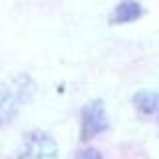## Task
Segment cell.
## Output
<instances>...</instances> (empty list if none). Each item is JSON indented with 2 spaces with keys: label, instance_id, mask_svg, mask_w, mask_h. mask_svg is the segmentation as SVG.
<instances>
[{
  "label": "cell",
  "instance_id": "6da1fadb",
  "mask_svg": "<svg viewBox=\"0 0 159 159\" xmlns=\"http://www.w3.org/2000/svg\"><path fill=\"white\" fill-rule=\"evenodd\" d=\"M111 127L103 99H89L80 109V143H89Z\"/></svg>",
  "mask_w": 159,
  "mask_h": 159
},
{
  "label": "cell",
  "instance_id": "7a4b0ae2",
  "mask_svg": "<svg viewBox=\"0 0 159 159\" xmlns=\"http://www.w3.org/2000/svg\"><path fill=\"white\" fill-rule=\"evenodd\" d=\"M60 147L52 133L44 129H30L22 137V147L16 159H58Z\"/></svg>",
  "mask_w": 159,
  "mask_h": 159
},
{
  "label": "cell",
  "instance_id": "3957f363",
  "mask_svg": "<svg viewBox=\"0 0 159 159\" xmlns=\"http://www.w3.org/2000/svg\"><path fill=\"white\" fill-rule=\"evenodd\" d=\"M22 107L16 89L10 82L0 84V127L10 125L18 117V111Z\"/></svg>",
  "mask_w": 159,
  "mask_h": 159
},
{
  "label": "cell",
  "instance_id": "277c9868",
  "mask_svg": "<svg viewBox=\"0 0 159 159\" xmlns=\"http://www.w3.org/2000/svg\"><path fill=\"white\" fill-rule=\"evenodd\" d=\"M145 14V8L137 0H119L109 12V24L111 26H121V24H131L137 22Z\"/></svg>",
  "mask_w": 159,
  "mask_h": 159
},
{
  "label": "cell",
  "instance_id": "5b68a950",
  "mask_svg": "<svg viewBox=\"0 0 159 159\" xmlns=\"http://www.w3.org/2000/svg\"><path fill=\"white\" fill-rule=\"evenodd\" d=\"M131 106L141 117H155L159 113V92H155V89H137L131 96Z\"/></svg>",
  "mask_w": 159,
  "mask_h": 159
},
{
  "label": "cell",
  "instance_id": "8992f818",
  "mask_svg": "<svg viewBox=\"0 0 159 159\" xmlns=\"http://www.w3.org/2000/svg\"><path fill=\"white\" fill-rule=\"evenodd\" d=\"M10 84L16 89L22 106L24 103H30L34 99V96H36V82H34V78L30 74H18V76H14L10 80Z\"/></svg>",
  "mask_w": 159,
  "mask_h": 159
},
{
  "label": "cell",
  "instance_id": "52a82bcc",
  "mask_svg": "<svg viewBox=\"0 0 159 159\" xmlns=\"http://www.w3.org/2000/svg\"><path fill=\"white\" fill-rule=\"evenodd\" d=\"M74 159H103V153L93 145H82L74 151Z\"/></svg>",
  "mask_w": 159,
  "mask_h": 159
}]
</instances>
